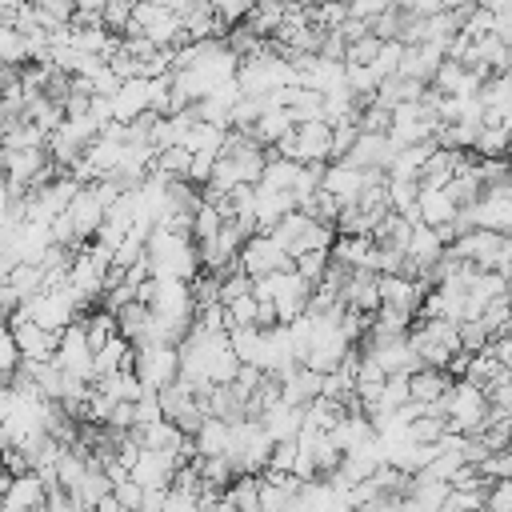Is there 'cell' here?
Returning <instances> with one entry per match:
<instances>
[{"instance_id": "2e32d148", "label": "cell", "mask_w": 512, "mask_h": 512, "mask_svg": "<svg viewBox=\"0 0 512 512\" xmlns=\"http://www.w3.org/2000/svg\"><path fill=\"white\" fill-rule=\"evenodd\" d=\"M488 508L512 512V476H508V480H496V484H488Z\"/></svg>"}, {"instance_id": "30bf717a", "label": "cell", "mask_w": 512, "mask_h": 512, "mask_svg": "<svg viewBox=\"0 0 512 512\" xmlns=\"http://www.w3.org/2000/svg\"><path fill=\"white\" fill-rule=\"evenodd\" d=\"M260 420H264V428H268L276 440H296V436L304 432V404H292V400L276 396V400L260 412Z\"/></svg>"}, {"instance_id": "3957f363", "label": "cell", "mask_w": 512, "mask_h": 512, "mask_svg": "<svg viewBox=\"0 0 512 512\" xmlns=\"http://www.w3.org/2000/svg\"><path fill=\"white\" fill-rule=\"evenodd\" d=\"M136 376L148 384V388H168L180 380V344L172 340H148V344H136Z\"/></svg>"}, {"instance_id": "7c38bea8", "label": "cell", "mask_w": 512, "mask_h": 512, "mask_svg": "<svg viewBox=\"0 0 512 512\" xmlns=\"http://www.w3.org/2000/svg\"><path fill=\"white\" fill-rule=\"evenodd\" d=\"M508 148H512V128H504V124H496V120H484V128H480L472 152H476L480 160H488V156H508Z\"/></svg>"}, {"instance_id": "9c48e42d", "label": "cell", "mask_w": 512, "mask_h": 512, "mask_svg": "<svg viewBox=\"0 0 512 512\" xmlns=\"http://www.w3.org/2000/svg\"><path fill=\"white\" fill-rule=\"evenodd\" d=\"M176 468H180V456H168V452L144 448L128 472H132V476H136L144 488H172V480H176Z\"/></svg>"}, {"instance_id": "8992f818", "label": "cell", "mask_w": 512, "mask_h": 512, "mask_svg": "<svg viewBox=\"0 0 512 512\" xmlns=\"http://www.w3.org/2000/svg\"><path fill=\"white\" fill-rule=\"evenodd\" d=\"M288 264H292V252H288L272 232H256V236H248L244 248H240V268L252 272V276H268V272L288 268Z\"/></svg>"}, {"instance_id": "7a4b0ae2", "label": "cell", "mask_w": 512, "mask_h": 512, "mask_svg": "<svg viewBox=\"0 0 512 512\" xmlns=\"http://www.w3.org/2000/svg\"><path fill=\"white\" fill-rule=\"evenodd\" d=\"M440 412L448 416V428L464 432V436H476L484 432V424L492 420V396L484 384H476L472 376H456L452 388L444 392L440 400Z\"/></svg>"}, {"instance_id": "5bb4252c", "label": "cell", "mask_w": 512, "mask_h": 512, "mask_svg": "<svg viewBox=\"0 0 512 512\" xmlns=\"http://www.w3.org/2000/svg\"><path fill=\"white\" fill-rule=\"evenodd\" d=\"M20 368H24V348H20L16 332H12V328H4V340H0V372H4V384H8Z\"/></svg>"}, {"instance_id": "8fae6325", "label": "cell", "mask_w": 512, "mask_h": 512, "mask_svg": "<svg viewBox=\"0 0 512 512\" xmlns=\"http://www.w3.org/2000/svg\"><path fill=\"white\" fill-rule=\"evenodd\" d=\"M232 436H236V420H224V416H208L192 432L200 456H232Z\"/></svg>"}, {"instance_id": "6da1fadb", "label": "cell", "mask_w": 512, "mask_h": 512, "mask_svg": "<svg viewBox=\"0 0 512 512\" xmlns=\"http://www.w3.org/2000/svg\"><path fill=\"white\" fill-rule=\"evenodd\" d=\"M240 364L244 360H240L228 328H212V324L192 320L188 336L180 340V376L196 392H208L212 384H232Z\"/></svg>"}, {"instance_id": "9a60e30c", "label": "cell", "mask_w": 512, "mask_h": 512, "mask_svg": "<svg viewBox=\"0 0 512 512\" xmlns=\"http://www.w3.org/2000/svg\"><path fill=\"white\" fill-rule=\"evenodd\" d=\"M260 0H212V8H216V16H220V24L224 28H236V24H244L248 16H252V8H256Z\"/></svg>"}, {"instance_id": "52a82bcc", "label": "cell", "mask_w": 512, "mask_h": 512, "mask_svg": "<svg viewBox=\"0 0 512 512\" xmlns=\"http://www.w3.org/2000/svg\"><path fill=\"white\" fill-rule=\"evenodd\" d=\"M8 328L16 332V340H20V348H24V360H52V356H56L60 332H52V328L36 324L24 308L8 312Z\"/></svg>"}, {"instance_id": "4fadbf2b", "label": "cell", "mask_w": 512, "mask_h": 512, "mask_svg": "<svg viewBox=\"0 0 512 512\" xmlns=\"http://www.w3.org/2000/svg\"><path fill=\"white\" fill-rule=\"evenodd\" d=\"M292 264L300 268V276H308L312 284H320V280L328 276V268H332V248H308V252H300Z\"/></svg>"}, {"instance_id": "ba28073f", "label": "cell", "mask_w": 512, "mask_h": 512, "mask_svg": "<svg viewBox=\"0 0 512 512\" xmlns=\"http://www.w3.org/2000/svg\"><path fill=\"white\" fill-rule=\"evenodd\" d=\"M112 112L116 120L132 124L144 112H152V76H128L116 92H112Z\"/></svg>"}, {"instance_id": "5b68a950", "label": "cell", "mask_w": 512, "mask_h": 512, "mask_svg": "<svg viewBox=\"0 0 512 512\" xmlns=\"http://www.w3.org/2000/svg\"><path fill=\"white\" fill-rule=\"evenodd\" d=\"M60 368H68L72 376L80 380H96V348L88 340V328L84 320H72L64 332H60V344H56V356H52Z\"/></svg>"}, {"instance_id": "277c9868", "label": "cell", "mask_w": 512, "mask_h": 512, "mask_svg": "<svg viewBox=\"0 0 512 512\" xmlns=\"http://www.w3.org/2000/svg\"><path fill=\"white\" fill-rule=\"evenodd\" d=\"M0 508L4 512H48V480L28 468V472H4L0 480Z\"/></svg>"}]
</instances>
